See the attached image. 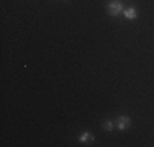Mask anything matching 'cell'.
I'll return each instance as SVG.
<instances>
[{"label": "cell", "mask_w": 154, "mask_h": 147, "mask_svg": "<svg viewBox=\"0 0 154 147\" xmlns=\"http://www.w3.org/2000/svg\"><path fill=\"white\" fill-rule=\"evenodd\" d=\"M123 3L122 0H110L108 5H107V12L110 16H120V15H123Z\"/></svg>", "instance_id": "cell-1"}, {"label": "cell", "mask_w": 154, "mask_h": 147, "mask_svg": "<svg viewBox=\"0 0 154 147\" xmlns=\"http://www.w3.org/2000/svg\"><path fill=\"white\" fill-rule=\"evenodd\" d=\"M90 141H94V136L89 131H85L84 134L79 136V142H90Z\"/></svg>", "instance_id": "cell-4"}, {"label": "cell", "mask_w": 154, "mask_h": 147, "mask_svg": "<svg viewBox=\"0 0 154 147\" xmlns=\"http://www.w3.org/2000/svg\"><path fill=\"white\" fill-rule=\"evenodd\" d=\"M131 124V119L128 116H120L118 118V121H116V128H118L120 131H123V129H126L128 126Z\"/></svg>", "instance_id": "cell-3"}, {"label": "cell", "mask_w": 154, "mask_h": 147, "mask_svg": "<svg viewBox=\"0 0 154 147\" xmlns=\"http://www.w3.org/2000/svg\"><path fill=\"white\" fill-rule=\"evenodd\" d=\"M123 16L126 18V20H136L138 18V12L134 7H128V8L123 10Z\"/></svg>", "instance_id": "cell-2"}, {"label": "cell", "mask_w": 154, "mask_h": 147, "mask_svg": "<svg viewBox=\"0 0 154 147\" xmlns=\"http://www.w3.org/2000/svg\"><path fill=\"white\" fill-rule=\"evenodd\" d=\"M113 128H115V124H113L112 121H105V123H103V129L105 131L110 132V131H113Z\"/></svg>", "instance_id": "cell-5"}]
</instances>
